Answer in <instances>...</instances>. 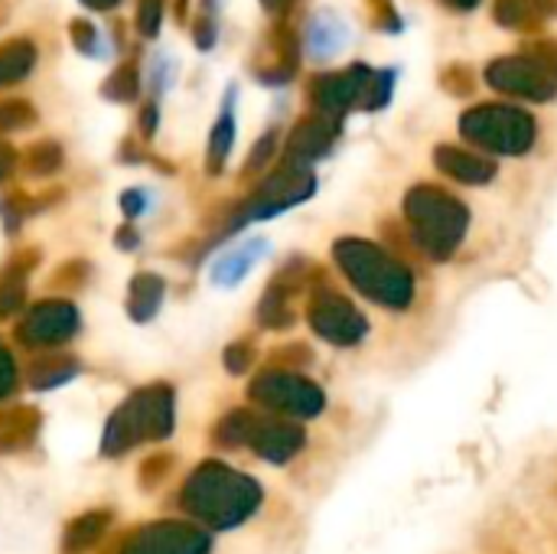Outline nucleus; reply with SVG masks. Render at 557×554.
I'll list each match as a JSON object with an SVG mask.
<instances>
[{"label":"nucleus","instance_id":"6","mask_svg":"<svg viewBox=\"0 0 557 554\" xmlns=\"http://www.w3.org/2000/svg\"><path fill=\"white\" fill-rule=\"evenodd\" d=\"M209 552V539L186 529V526H157L147 529L144 535H137L127 554H206Z\"/></svg>","mask_w":557,"mask_h":554},{"label":"nucleus","instance_id":"9","mask_svg":"<svg viewBox=\"0 0 557 554\" xmlns=\"http://www.w3.org/2000/svg\"><path fill=\"white\" fill-rule=\"evenodd\" d=\"M447 7H460V10H470V7H476L480 0H444Z\"/></svg>","mask_w":557,"mask_h":554},{"label":"nucleus","instance_id":"4","mask_svg":"<svg viewBox=\"0 0 557 554\" xmlns=\"http://www.w3.org/2000/svg\"><path fill=\"white\" fill-rule=\"evenodd\" d=\"M490 82L499 91H512L522 98H552L557 91V49L555 56L542 52H525V56H509L490 65Z\"/></svg>","mask_w":557,"mask_h":554},{"label":"nucleus","instance_id":"5","mask_svg":"<svg viewBox=\"0 0 557 554\" xmlns=\"http://www.w3.org/2000/svg\"><path fill=\"white\" fill-rule=\"evenodd\" d=\"M359 255H362V261H356V264L349 261V274L356 271L359 284L375 300H382L388 307H408V300H411V274L401 264H395L392 258H385L382 251H375V248L359 245Z\"/></svg>","mask_w":557,"mask_h":554},{"label":"nucleus","instance_id":"2","mask_svg":"<svg viewBox=\"0 0 557 554\" xmlns=\"http://www.w3.org/2000/svg\"><path fill=\"white\" fill-rule=\"evenodd\" d=\"M408 219L414 225L418 245H424L434 258H447L467 229V209L437 186H418L408 196Z\"/></svg>","mask_w":557,"mask_h":554},{"label":"nucleus","instance_id":"7","mask_svg":"<svg viewBox=\"0 0 557 554\" xmlns=\"http://www.w3.org/2000/svg\"><path fill=\"white\" fill-rule=\"evenodd\" d=\"M437 163L447 176L460 180V183H486L496 176V163L493 160H483V157H473V153H463L457 147H441L437 150Z\"/></svg>","mask_w":557,"mask_h":554},{"label":"nucleus","instance_id":"3","mask_svg":"<svg viewBox=\"0 0 557 554\" xmlns=\"http://www.w3.org/2000/svg\"><path fill=\"white\" fill-rule=\"evenodd\" d=\"M463 134L493 153H525L535 140V121L522 108L483 104L463 114Z\"/></svg>","mask_w":557,"mask_h":554},{"label":"nucleus","instance_id":"1","mask_svg":"<svg viewBox=\"0 0 557 554\" xmlns=\"http://www.w3.org/2000/svg\"><path fill=\"white\" fill-rule=\"evenodd\" d=\"M199 519L228 529L238 526L242 519H248L255 513V506L261 503V493L251 480L238 477V473H225V470H202L183 500Z\"/></svg>","mask_w":557,"mask_h":554},{"label":"nucleus","instance_id":"8","mask_svg":"<svg viewBox=\"0 0 557 554\" xmlns=\"http://www.w3.org/2000/svg\"><path fill=\"white\" fill-rule=\"evenodd\" d=\"M557 10V0H499L496 3V20L506 26L532 29L542 26Z\"/></svg>","mask_w":557,"mask_h":554}]
</instances>
